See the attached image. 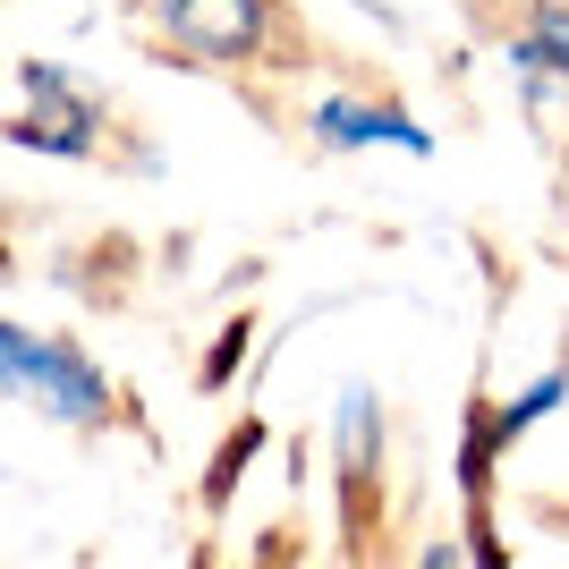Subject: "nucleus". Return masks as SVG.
Returning <instances> with one entry per match:
<instances>
[{"instance_id": "3", "label": "nucleus", "mask_w": 569, "mask_h": 569, "mask_svg": "<svg viewBox=\"0 0 569 569\" xmlns=\"http://www.w3.org/2000/svg\"><path fill=\"white\" fill-rule=\"evenodd\" d=\"M272 26V0H162V34L188 60H247Z\"/></svg>"}, {"instance_id": "5", "label": "nucleus", "mask_w": 569, "mask_h": 569, "mask_svg": "<svg viewBox=\"0 0 569 569\" xmlns=\"http://www.w3.org/2000/svg\"><path fill=\"white\" fill-rule=\"evenodd\" d=\"M382 459V400H375V382H349L340 391V485H366Z\"/></svg>"}, {"instance_id": "6", "label": "nucleus", "mask_w": 569, "mask_h": 569, "mask_svg": "<svg viewBox=\"0 0 569 569\" xmlns=\"http://www.w3.org/2000/svg\"><path fill=\"white\" fill-rule=\"evenodd\" d=\"M510 60H519L527 77H569V0H545L536 18H527V34L510 43Z\"/></svg>"}, {"instance_id": "4", "label": "nucleus", "mask_w": 569, "mask_h": 569, "mask_svg": "<svg viewBox=\"0 0 569 569\" xmlns=\"http://www.w3.org/2000/svg\"><path fill=\"white\" fill-rule=\"evenodd\" d=\"M307 128H315L323 144H340V153H349V144H391V153H417V162L433 153V137L400 111V102H349V94H323V102L307 111Z\"/></svg>"}, {"instance_id": "1", "label": "nucleus", "mask_w": 569, "mask_h": 569, "mask_svg": "<svg viewBox=\"0 0 569 569\" xmlns=\"http://www.w3.org/2000/svg\"><path fill=\"white\" fill-rule=\"evenodd\" d=\"M0 375H9L18 400L43 408L51 426H102L111 417V382H102L94 357L69 349V340L26 332V323H0Z\"/></svg>"}, {"instance_id": "2", "label": "nucleus", "mask_w": 569, "mask_h": 569, "mask_svg": "<svg viewBox=\"0 0 569 569\" xmlns=\"http://www.w3.org/2000/svg\"><path fill=\"white\" fill-rule=\"evenodd\" d=\"M94 128L102 111L86 102V86H77L69 69H51V60H26L18 69V111H9V144L18 153H94Z\"/></svg>"}, {"instance_id": "7", "label": "nucleus", "mask_w": 569, "mask_h": 569, "mask_svg": "<svg viewBox=\"0 0 569 569\" xmlns=\"http://www.w3.org/2000/svg\"><path fill=\"white\" fill-rule=\"evenodd\" d=\"M561 400H569V366H552V375H536V382L519 391V400H510V408L493 417V442H519V433H527V426H545V417H552Z\"/></svg>"}, {"instance_id": "8", "label": "nucleus", "mask_w": 569, "mask_h": 569, "mask_svg": "<svg viewBox=\"0 0 569 569\" xmlns=\"http://www.w3.org/2000/svg\"><path fill=\"white\" fill-rule=\"evenodd\" d=\"M468 552H476V545H459V536H442V545H426V561H417V569H468Z\"/></svg>"}]
</instances>
